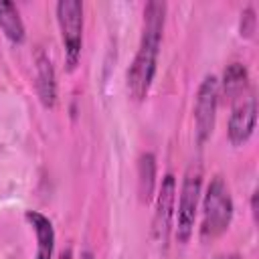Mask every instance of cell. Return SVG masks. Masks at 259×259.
Here are the masks:
<instances>
[{"instance_id": "7a4b0ae2", "label": "cell", "mask_w": 259, "mask_h": 259, "mask_svg": "<svg viewBox=\"0 0 259 259\" xmlns=\"http://www.w3.org/2000/svg\"><path fill=\"white\" fill-rule=\"evenodd\" d=\"M233 219V198L223 176H214L202 200V223H200V239L210 243L219 239L231 225Z\"/></svg>"}, {"instance_id": "5bb4252c", "label": "cell", "mask_w": 259, "mask_h": 259, "mask_svg": "<svg viewBox=\"0 0 259 259\" xmlns=\"http://www.w3.org/2000/svg\"><path fill=\"white\" fill-rule=\"evenodd\" d=\"M257 190H253V194H251V212H253V219L257 221Z\"/></svg>"}, {"instance_id": "9a60e30c", "label": "cell", "mask_w": 259, "mask_h": 259, "mask_svg": "<svg viewBox=\"0 0 259 259\" xmlns=\"http://www.w3.org/2000/svg\"><path fill=\"white\" fill-rule=\"evenodd\" d=\"M81 259H95V257H93L91 251H83V253H81Z\"/></svg>"}, {"instance_id": "3957f363", "label": "cell", "mask_w": 259, "mask_h": 259, "mask_svg": "<svg viewBox=\"0 0 259 259\" xmlns=\"http://www.w3.org/2000/svg\"><path fill=\"white\" fill-rule=\"evenodd\" d=\"M200 190H202V168L198 164H190L182 188H180V200H178V214H176V239L178 243H188L194 233V221L196 210L200 202Z\"/></svg>"}, {"instance_id": "4fadbf2b", "label": "cell", "mask_w": 259, "mask_h": 259, "mask_svg": "<svg viewBox=\"0 0 259 259\" xmlns=\"http://www.w3.org/2000/svg\"><path fill=\"white\" fill-rule=\"evenodd\" d=\"M255 24H257L255 12H253V8L249 6V8H245V10L241 12V36H245V38L253 36V32H255Z\"/></svg>"}, {"instance_id": "2e32d148", "label": "cell", "mask_w": 259, "mask_h": 259, "mask_svg": "<svg viewBox=\"0 0 259 259\" xmlns=\"http://www.w3.org/2000/svg\"><path fill=\"white\" fill-rule=\"evenodd\" d=\"M217 259H239V255H235V253H229V255H221V257H217Z\"/></svg>"}, {"instance_id": "8992f818", "label": "cell", "mask_w": 259, "mask_h": 259, "mask_svg": "<svg viewBox=\"0 0 259 259\" xmlns=\"http://www.w3.org/2000/svg\"><path fill=\"white\" fill-rule=\"evenodd\" d=\"M174 200H176V178L172 174H166L160 184L156 214H154V237L162 247H166L170 237L172 219H174Z\"/></svg>"}, {"instance_id": "277c9868", "label": "cell", "mask_w": 259, "mask_h": 259, "mask_svg": "<svg viewBox=\"0 0 259 259\" xmlns=\"http://www.w3.org/2000/svg\"><path fill=\"white\" fill-rule=\"evenodd\" d=\"M57 20L65 45V63L73 71L81 59L83 45V2L79 0H61L57 2Z\"/></svg>"}, {"instance_id": "ba28073f", "label": "cell", "mask_w": 259, "mask_h": 259, "mask_svg": "<svg viewBox=\"0 0 259 259\" xmlns=\"http://www.w3.org/2000/svg\"><path fill=\"white\" fill-rule=\"evenodd\" d=\"M34 67H36V91L45 107H55L57 103V77L55 67L49 59V55L42 49H36L34 53Z\"/></svg>"}, {"instance_id": "9c48e42d", "label": "cell", "mask_w": 259, "mask_h": 259, "mask_svg": "<svg viewBox=\"0 0 259 259\" xmlns=\"http://www.w3.org/2000/svg\"><path fill=\"white\" fill-rule=\"evenodd\" d=\"M24 219L30 223V227L36 235V259H53V251H55L53 223L38 210H26Z\"/></svg>"}, {"instance_id": "52a82bcc", "label": "cell", "mask_w": 259, "mask_h": 259, "mask_svg": "<svg viewBox=\"0 0 259 259\" xmlns=\"http://www.w3.org/2000/svg\"><path fill=\"white\" fill-rule=\"evenodd\" d=\"M257 121V101L253 95L243 97L241 103L235 105L231 117H229V140L233 146H243L255 130Z\"/></svg>"}, {"instance_id": "7c38bea8", "label": "cell", "mask_w": 259, "mask_h": 259, "mask_svg": "<svg viewBox=\"0 0 259 259\" xmlns=\"http://www.w3.org/2000/svg\"><path fill=\"white\" fill-rule=\"evenodd\" d=\"M249 85V73L247 69L241 65V63H231L225 73H223V89H225V95L233 101L237 97H241L245 93Z\"/></svg>"}, {"instance_id": "6da1fadb", "label": "cell", "mask_w": 259, "mask_h": 259, "mask_svg": "<svg viewBox=\"0 0 259 259\" xmlns=\"http://www.w3.org/2000/svg\"><path fill=\"white\" fill-rule=\"evenodd\" d=\"M164 18H166V2L152 0L144 8V30L140 38L138 53L134 57V63L127 71V89L136 101L146 99L154 75H156V63L164 32Z\"/></svg>"}, {"instance_id": "5b68a950", "label": "cell", "mask_w": 259, "mask_h": 259, "mask_svg": "<svg viewBox=\"0 0 259 259\" xmlns=\"http://www.w3.org/2000/svg\"><path fill=\"white\" fill-rule=\"evenodd\" d=\"M217 105H219V81L217 77L206 75L198 87L196 103H194V127H196L198 146H202L214 130Z\"/></svg>"}, {"instance_id": "8fae6325", "label": "cell", "mask_w": 259, "mask_h": 259, "mask_svg": "<svg viewBox=\"0 0 259 259\" xmlns=\"http://www.w3.org/2000/svg\"><path fill=\"white\" fill-rule=\"evenodd\" d=\"M0 28L12 42L24 40V24L16 6L8 0H0Z\"/></svg>"}, {"instance_id": "30bf717a", "label": "cell", "mask_w": 259, "mask_h": 259, "mask_svg": "<svg viewBox=\"0 0 259 259\" xmlns=\"http://www.w3.org/2000/svg\"><path fill=\"white\" fill-rule=\"evenodd\" d=\"M156 188V158L152 152H146L138 160V194L142 202H150Z\"/></svg>"}]
</instances>
